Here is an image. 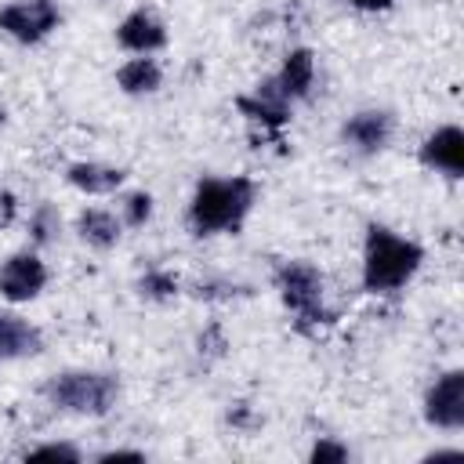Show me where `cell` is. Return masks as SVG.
Returning a JSON list of instances; mask_svg holds the SVG:
<instances>
[{"instance_id":"obj_12","label":"cell","mask_w":464,"mask_h":464,"mask_svg":"<svg viewBox=\"0 0 464 464\" xmlns=\"http://www.w3.org/2000/svg\"><path fill=\"white\" fill-rule=\"evenodd\" d=\"M315 76H319V69H315V51H312V47H290L286 58H283V65L276 69L272 83H276V91L294 105V102H304V98L315 91Z\"/></svg>"},{"instance_id":"obj_24","label":"cell","mask_w":464,"mask_h":464,"mask_svg":"<svg viewBox=\"0 0 464 464\" xmlns=\"http://www.w3.org/2000/svg\"><path fill=\"white\" fill-rule=\"evenodd\" d=\"M239 294V286H232V283H199L196 286V297L203 301H228V297H236Z\"/></svg>"},{"instance_id":"obj_3","label":"cell","mask_w":464,"mask_h":464,"mask_svg":"<svg viewBox=\"0 0 464 464\" xmlns=\"http://www.w3.org/2000/svg\"><path fill=\"white\" fill-rule=\"evenodd\" d=\"M272 283L286 312H294V326L301 334H319L334 326V312L326 308V276L312 261H279Z\"/></svg>"},{"instance_id":"obj_28","label":"cell","mask_w":464,"mask_h":464,"mask_svg":"<svg viewBox=\"0 0 464 464\" xmlns=\"http://www.w3.org/2000/svg\"><path fill=\"white\" fill-rule=\"evenodd\" d=\"M464 457V450L460 446H439V450H431V453H424V460H460Z\"/></svg>"},{"instance_id":"obj_29","label":"cell","mask_w":464,"mask_h":464,"mask_svg":"<svg viewBox=\"0 0 464 464\" xmlns=\"http://www.w3.org/2000/svg\"><path fill=\"white\" fill-rule=\"evenodd\" d=\"M0 123H4V112H0Z\"/></svg>"},{"instance_id":"obj_2","label":"cell","mask_w":464,"mask_h":464,"mask_svg":"<svg viewBox=\"0 0 464 464\" xmlns=\"http://www.w3.org/2000/svg\"><path fill=\"white\" fill-rule=\"evenodd\" d=\"M424 265V246L410 236L392 232L388 225H370L362 239V290L366 294H395L402 290Z\"/></svg>"},{"instance_id":"obj_4","label":"cell","mask_w":464,"mask_h":464,"mask_svg":"<svg viewBox=\"0 0 464 464\" xmlns=\"http://www.w3.org/2000/svg\"><path fill=\"white\" fill-rule=\"evenodd\" d=\"M44 399L72 417H105L120 399V381L105 370H62L44 381Z\"/></svg>"},{"instance_id":"obj_26","label":"cell","mask_w":464,"mask_h":464,"mask_svg":"<svg viewBox=\"0 0 464 464\" xmlns=\"http://www.w3.org/2000/svg\"><path fill=\"white\" fill-rule=\"evenodd\" d=\"M94 460H98V464H112V460H145V453H141V450H123V446H112V450H102Z\"/></svg>"},{"instance_id":"obj_11","label":"cell","mask_w":464,"mask_h":464,"mask_svg":"<svg viewBox=\"0 0 464 464\" xmlns=\"http://www.w3.org/2000/svg\"><path fill=\"white\" fill-rule=\"evenodd\" d=\"M417 160L446 178H460L464 174V130L457 123H442L431 134H424V141L417 145Z\"/></svg>"},{"instance_id":"obj_23","label":"cell","mask_w":464,"mask_h":464,"mask_svg":"<svg viewBox=\"0 0 464 464\" xmlns=\"http://www.w3.org/2000/svg\"><path fill=\"white\" fill-rule=\"evenodd\" d=\"M18 210H22L18 196H14L11 188H0V232H4V228H11V225L18 221Z\"/></svg>"},{"instance_id":"obj_10","label":"cell","mask_w":464,"mask_h":464,"mask_svg":"<svg viewBox=\"0 0 464 464\" xmlns=\"http://www.w3.org/2000/svg\"><path fill=\"white\" fill-rule=\"evenodd\" d=\"M167 22L152 11V7H134L120 18L116 25V44L127 54H156L167 47Z\"/></svg>"},{"instance_id":"obj_5","label":"cell","mask_w":464,"mask_h":464,"mask_svg":"<svg viewBox=\"0 0 464 464\" xmlns=\"http://www.w3.org/2000/svg\"><path fill=\"white\" fill-rule=\"evenodd\" d=\"M62 25V7L54 0H11L0 7V33L14 44H44Z\"/></svg>"},{"instance_id":"obj_1","label":"cell","mask_w":464,"mask_h":464,"mask_svg":"<svg viewBox=\"0 0 464 464\" xmlns=\"http://www.w3.org/2000/svg\"><path fill=\"white\" fill-rule=\"evenodd\" d=\"M257 203V181L246 174L232 178H199L185 210V225L196 239L239 232L246 214Z\"/></svg>"},{"instance_id":"obj_27","label":"cell","mask_w":464,"mask_h":464,"mask_svg":"<svg viewBox=\"0 0 464 464\" xmlns=\"http://www.w3.org/2000/svg\"><path fill=\"white\" fill-rule=\"evenodd\" d=\"M355 11H362V14H384V11H392L395 7V0H348Z\"/></svg>"},{"instance_id":"obj_13","label":"cell","mask_w":464,"mask_h":464,"mask_svg":"<svg viewBox=\"0 0 464 464\" xmlns=\"http://www.w3.org/2000/svg\"><path fill=\"white\" fill-rule=\"evenodd\" d=\"M65 181L83 196H112L123 188L127 170L116 163H102V160H76L65 167Z\"/></svg>"},{"instance_id":"obj_25","label":"cell","mask_w":464,"mask_h":464,"mask_svg":"<svg viewBox=\"0 0 464 464\" xmlns=\"http://www.w3.org/2000/svg\"><path fill=\"white\" fill-rule=\"evenodd\" d=\"M228 424H232L236 431H250V428L257 424V417H254V410H250L246 402H236V406H228Z\"/></svg>"},{"instance_id":"obj_14","label":"cell","mask_w":464,"mask_h":464,"mask_svg":"<svg viewBox=\"0 0 464 464\" xmlns=\"http://www.w3.org/2000/svg\"><path fill=\"white\" fill-rule=\"evenodd\" d=\"M44 352V330L18 312H0V359H33Z\"/></svg>"},{"instance_id":"obj_21","label":"cell","mask_w":464,"mask_h":464,"mask_svg":"<svg viewBox=\"0 0 464 464\" xmlns=\"http://www.w3.org/2000/svg\"><path fill=\"white\" fill-rule=\"evenodd\" d=\"M348 457H352V450L344 442L330 439V435H319L308 450V464H344Z\"/></svg>"},{"instance_id":"obj_15","label":"cell","mask_w":464,"mask_h":464,"mask_svg":"<svg viewBox=\"0 0 464 464\" xmlns=\"http://www.w3.org/2000/svg\"><path fill=\"white\" fill-rule=\"evenodd\" d=\"M72 228L80 236V243L91 246V250H112L120 243V236H123L120 214L116 210H105V207H83L76 214V225Z\"/></svg>"},{"instance_id":"obj_18","label":"cell","mask_w":464,"mask_h":464,"mask_svg":"<svg viewBox=\"0 0 464 464\" xmlns=\"http://www.w3.org/2000/svg\"><path fill=\"white\" fill-rule=\"evenodd\" d=\"M29 239L33 246H51L58 236H62V210L54 203H36L29 210Z\"/></svg>"},{"instance_id":"obj_6","label":"cell","mask_w":464,"mask_h":464,"mask_svg":"<svg viewBox=\"0 0 464 464\" xmlns=\"http://www.w3.org/2000/svg\"><path fill=\"white\" fill-rule=\"evenodd\" d=\"M424 424L435 431H460L464 428V370H446L439 373L420 402Z\"/></svg>"},{"instance_id":"obj_22","label":"cell","mask_w":464,"mask_h":464,"mask_svg":"<svg viewBox=\"0 0 464 464\" xmlns=\"http://www.w3.org/2000/svg\"><path fill=\"white\" fill-rule=\"evenodd\" d=\"M196 352H199L203 359H221V355L228 352L225 326H221V323H207V326L199 330V337H196Z\"/></svg>"},{"instance_id":"obj_9","label":"cell","mask_w":464,"mask_h":464,"mask_svg":"<svg viewBox=\"0 0 464 464\" xmlns=\"http://www.w3.org/2000/svg\"><path fill=\"white\" fill-rule=\"evenodd\" d=\"M236 109H239L254 127H261V134H272V138H279L283 127L290 123V102L276 91L272 76L261 80L250 94H239V98H236Z\"/></svg>"},{"instance_id":"obj_19","label":"cell","mask_w":464,"mask_h":464,"mask_svg":"<svg viewBox=\"0 0 464 464\" xmlns=\"http://www.w3.org/2000/svg\"><path fill=\"white\" fill-rule=\"evenodd\" d=\"M152 210H156V199L145 188H134L120 199V221L130 225V228H145L152 221Z\"/></svg>"},{"instance_id":"obj_17","label":"cell","mask_w":464,"mask_h":464,"mask_svg":"<svg viewBox=\"0 0 464 464\" xmlns=\"http://www.w3.org/2000/svg\"><path fill=\"white\" fill-rule=\"evenodd\" d=\"M134 286H138V294H141L145 301H156V304L174 301V297L181 294V279H178L170 268H145Z\"/></svg>"},{"instance_id":"obj_16","label":"cell","mask_w":464,"mask_h":464,"mask_svg":"<svg viewBox=\"0 0 464 464\" xmlns=\"http://www.w3.org/2000/svg\"><path fill=\"white\" fill-rule=\"evenodd\" d=\"M116 87L127 94V98H145V94H156L163 87V69L152 54H134L127 58L120 69H116Z\"/></svg>"},{"instance_id":"obj_7","label":"cell","mask_w":464,"mask_h":464,"mask_svg":"<svg viewBox=\"0 0 464 464\" xmlns=\"http://www.w3.org/2000/svg\"><path fill=\"white\" fill-rule=\"evenodd\" d=\"M47 286V265L36 250H14L0 261V297L7 304H29Z\"/></svg>"},{"instance_id":"obj_8","label":"cell","mask_w":464,"mask_h":464,"mask_svg":"<svg viewBox=\"0 0 464 464\" xmlns=\"http://www.w3.org/2000/svg\"><path fill=\"white\" fill-rule=\"evenodd\" d=\"M395 138V116L388 109H359L341 123V145L355 156H377Z\"/></svg>"},{"instance_id":"obj_20","label":"cell","mask_w":464,"mask_h":464,"mask_svg":"<svg viewBox=\"0 0 464 464\" xmlns=\"http://www.w3.org/2000/svg\"><path fill=\"white\" fill-rule=\"evenodd\" d=\"M25 460H69V464H80L83 453L72 442H40V446L25 450Z\"/></svg>"}]
</instances>
